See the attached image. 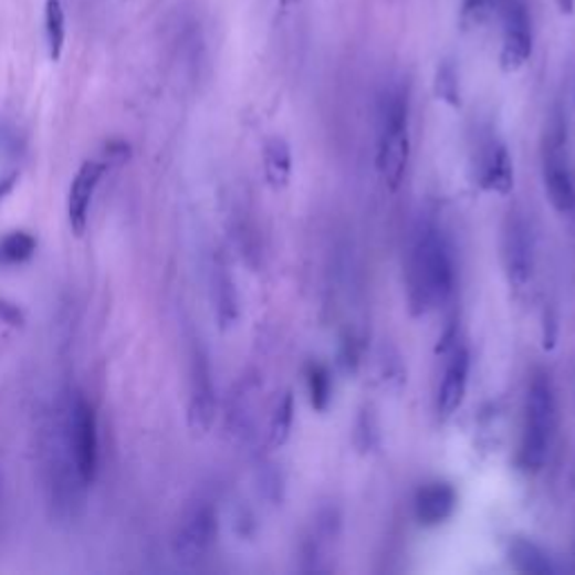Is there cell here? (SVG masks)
<instances>
[{
    "instance_id": "cell-1",
    "label": "cell",
    "mask_w": 575,
    "mask_h": 575,
    "mask_svg": "<svg viewBox=\"0 0 575 575\" xmlns=\"http://www.w3.org/2000/svg\"><path fill=\"white\" fill-rule=\"evenodd\" d=\"M457 265L446 232L435 223L418 226L407 263V302L411 315H425L452 300Z\"/></svg>"
},
{
    "instance_id": "cell-2",
    "label": "cell",
    "mask_w": 575,
    "mask_h": 575,
    "mask_svg": "<svg viewBox=\"0 0 575 575\" xmlns=\"http://www.w3.org/2000/svg\"><path fill=\"white\" fill-rule=\"evenodd\" d=\"M555 429V394L551 378L535 372L529 385L522 443L518 452V468L524 472H540L546 466Z\"/></svg>"
},
{
    "instance_id": "cell-3",
    "label": "cell",
    "mask_w": 575,
    "mask_h": 575,
    "mask_svg": "<svg viewBox=\"0 0 575 575\" xmlns=\"http://www.w3.org/2000/svg\"><path fill=\"white\" fill-rule=\"evenodd\" d=\"M411 151L409 135V97L405 88L391 91L380 108V126H378V154L376 167L383 182L389 189H398Z\"/></svg>"
},
{
    "instance_id": "cell-4",
    "label": "cell",
    "mask_w": 575,
    "mask_h": 575,
    "mask_svg": "<svg viewBox=\"0 0 575 575\" xmlns=\"http://www.w3.org/2000/svg\"><path fill=\"white\" fill-rule=\"evenodd\" d=\"M65 437L82 481L91 488L100 470V431L93 402L75 394L65 405Z\"/></svg>"
},
{
    "instance_id": "cell-5",
    "label": "cell",
    "mask_w": 575,
    "mask_h": 575,
    "mask_svg": "<svg viewBox=\"0 0 575 575\" xmlns=\"http://www.w3.org/2000/svg\"><path fill=\"white\" fill-rule=\"evenodd\" d=\"M564 144V126L557 119L544 149V187L551 205L560 213H571L575 209V176Z\"/></svg>"
},
{
    "instance_id": "cell-6",
    "label": "cell",
    "mask_w": 575,
    "mask_h": 575,
    "mask_svg": "<svg viewBox=\"0 0 575 575\" xmlns=\"http://www.w3.org/2000/svg\"><path fill=\"white\" fill-rule=\"evenodd\" d=\"M501 257L511 285H515L518 291H524L535 270V243L529 221L518 211H511L506 223H503Z\"/></svg>"
},
{
    "instance_id": "cell-7",
    "label": "cell",
    "mask_w": 575,
    "mask_h": 575,
    "mask_svg": "<svg viewBox=\"0 0 575 575\" xmlns=\"http://www.w3.org/2000/svg\"><path fill=\"white\" fill-rule=\"evenodd\" d=\"M219 535V518L209 503H196L180 520L174 535V553L182 562L202 560Z\"/></svg>"
},
{
    "instance_id": "cell-8",
    "label": "cell",
    "mask_w": 575,
    "mask_h": 575,
    "mask_svg": "<svg viewBox=\"0 0 575 575\" xmlns=\"http://www.w3.org/2000/svg\"><path fill=\"white\" fill-rule=\"evenodd\" d=\"M533 54V23L522 0H511L503 12V36L499 65L503 72H520Z\"/></svg>"
},
{
    "instance_id": "cell-9",
    "label": "cell",
    "mask_w": 575,
    "mask_h": 575,
    "mask_svg": "<svg viewBox=\"0 0 575 575\" xmlns=\"http://www.w3.org/2000/svg\"><path fill=\"white\" fill-rule=\"evenodd\" d=\"M189 376V425L198 435H205L211 429L216 416V389L209 357L200 346H194Z\"/></svg>"
},
{
    "instance_id": "cell-10",
    "label": "cell",
    "mask_w": 575,
    "mask_h": 575,
    "mask_svg": "<svg viewBox=\"0 0 575 575\" xmlns=\"http://www.w3.org/2000/svg\"><path fill=\"white\" fill-rule=\"evenodd\" d=\"M108 165L104 160H86L80 171L72 178L70 191H67V221L72 232L82 237L88 228L91 205L95 198V191L106 174Z\"/></svg>"
},
{
    "instance_id": "cell-11",
    "label": "cell",
    "mask_w": 575,
    "mask_h": 575,
    "mask_svg": "<svg viewBox=\"0 0 575 575\" xmlns=\"http://www.w3.org/2000/svg\"><path fill=\"white\" fill-rule=\"evenodd\" d=\"M459 506L457 488L450 481H429L414 496V518L420 526L435 529L446 524Z\"/></svg>"
},
{
    "instance_id": "cell-12",
    "label": "cell",
    "mask_w": 575,
    "mask_h": 575,
    "mask_svg": "<svg viewBox=\"0 0 575 575\" xmlns=\"http://www.w3.org/2000/svg\"><path fill=\"white\" fill-rule=\"evenodd\" d=\"M468 378H470V351L463 344H457L450 351L443 383L439 387L437 407L441 416H452L463 405L468 391Z\"/></svg>"
},
{
    "instance_id": "cell-13",
    "label": "cell",
    "mask_w": 575,
    "mask_h": 575,
    "mask_svg": "<svg viewBox=\"0 0 575 575\" xmlns=\"http://www.w3.org/2000/svg\"><path fill=\"white\" fill-rule=\"evenodd\" d=\"M481 189L499 196H509L515 187V167L513 158L509 154V147L503 142L492 139L479 165V176H477Z\"/></svg>"
},
{
    "instance_id": "cell-14",
    "label": "cell",
    "mask_w": 575,
    "mask_h": 575,
    "mask_svg": "<svg viewBox=\"0 0 575 575\" xmlns=\"http://www.w3.org/2000/svg\"><path fill=\"white\" fill-rule=\"evenodd\" d=\"M509 562L515 571L529 575H551L557 571L553 557L529 537H513L509 544Z\"/></svg>"
},
{
    "instance_id": "cell-15",
    "label": "cell",
    "mask_w": 575,
    "mask_h": 575,
    "mask_svg": "<svg viewBox=\"0 0 575 575\" xmlns=\"http://www.w3.org/2000/svg\"><path fill=\"white\" fill-rule=\"evenodd\" d=\"M265 180L272 189H283L293 176V154L283 137H270L263 147Z\"/></svg>"
},
{
    "instance_id": "cell-16",
    "label": "cell",
    "mask_w": 575,
    "mask_h": 575,
    "mask_svg": "<svg viewBox=\"0 0 575 575\" xmlns=\"http://www.w3.org/2000/svg\"><path fill=\"white\" fill-rule=\"evenodd\" d=\"M213 288H216L213 291L216 293V313H219V320L223 326H230L239 317V297H237L234 281L226 268H216Z\"/></svg>"
},
{
    "instance_id": "cell-17",
    "label": "cell",
    "mask_w": 575,
    "mask_h": 575,
    "mask_svg": "<svg viewBox=\"0 0 575 575\" xmlns=\"http://www.w3.org/2000/svg\"><path fill=\"white\" fill-rule=\"evenodd\" d=\"M306 387H309L311 407L315 411H326L333 400V376L324 363L306 365Z\"/></svg>"
},
{
    "instance_id": "cell-18",
    "label": "cell",
    "mask_w": 575,
    "mask_h": 575,
    "mask_svg": "<svg viewBox=\"0 0 575 575\" xmlns=\"http://www.w3.org/2000/svg\"><path fill=\"white\" fill-rule=\"evenodd\" d=\"M293 420H295V398L291 391H285L270 418V443L274 448H281L291 439V431H293Z\"/></svg>"
},
{
    "instance_id": "cell-19",
    "label": "cell",
    "mask_w": 575,
    "mask_h": 575,
    "mask_svg": "<svg viewBox=\"0 0 575 575\" xmlns=\"http://www.w3.org/2000/svg\"><path fill=\"white\" fill-rule=\"evenodd\" d=\"M435 95L450 108H461V82H459V70L452 59H443L437 65L435 75Z\"/></svg>"
},
{
    "instance_id": "cell-20",
    "label": "cell",
    "mask_w": 575,
    "mask_h": 575,
    "mask_svg": "<svg viewBox=\"0 0 575 575\" xmlns=\"http://www.w3.org/2000/svg\"><path fill=\"white\" fill-rule=\"evenodd\" d=\"M45 39L52 61H59L65 45V10L61 0H45Z\"/></svg>"
},
{
    "instance_id": "cell-21",
    "label": "cell",
    "mask_w": 575,
    "mask_h": 575,
    "mask_svg": "<svg viewBox=\"0 0 575 575\" xmlns=\"http://www.w3.org/2000/svg\"><path fill=\"white\" fill-rule=\"evenodd\" d=\"M36 252V239L30 232H10L0 239V265H21Z\"/></svg>"
},
{
    "instance_id": "cell-22",
    "label": "cell",
    "mask_w": 575,
    "mask_h": 575,
    "mask_svg": "<svg viewBox=\"0 0 575 575\" xmlns=\"http://www.w3.org/2000/svg\"><path fill=\"white\" fill-rule=\"evenodd\" d=\"M378 443H380V427H378L376 414H374V409L365 407L363 411H359V416L355 420L353 446L357 448V452L369 454V452H374L378 448Z\"/></svg>"
},
{
    "instance_id": "cell-23",
    "label": "cell",
    "mask_w": 575,
    "mask_h": 575,
    "mask_svg": "<svg viewBox=\"0 0 575 575\" xmlns=\"http://www.w3.org/2000/svg\"><path fill=\"white\" fill-rule=\"evenodd\" d=\"M494 12V0H461V25L481 28Z\"/></svg>"
},
{
    "instance_id": "cell-24",
    "label": "cell",
    "mask_w": 575,
    "mask_h": 575,
    "mask_svg": "<svg viewBox=\"0 0 575 575\" xmlns=\"http://www.w3.org/2000/svg\"><path fill=\"white\" fill-rule=\"evenodd\" d=\"M259 483H261V492H263L265 499H270L272 503L281 501V496H283V479H281V474L276 472L274 466L261 468Z\"/></svg>"
},
{
    "instance_id": "cell-25",
    "label": "cell",
    "mask_w": 575,
    "mask_h": 575,
    "mask_svg": "<svg viewBox=\"0 0 575 575\" xmlns=\"http://www.w3.org/2000/svg\"><path fill=\"white\" fill-rule=\"evenodd\" d=\"M357 363H359V348H357L355 339L348 337V339H344V344H342L339 365L344 367V372H355V369H357Z\"/></svg>"
},
{
    "instance_id": "cell-26",
    "label": "cell",
    "mask_w": 575,
    "mask_h": 575,
    "mask_svg": "<svg viewBox=\"0 0 575 575\" xmlns=\"http://www.w3.org/2000/svg\"><path fill=\"white\" fill-rule=\"evenodd\" d=\"M104 154H106L104 163H124L128 158V144L126 142H108Z\"/></svg>"
},
{
    "instance_id": "cell-27",
    "label": "cell",
    "mask_w": 575,
    "mask_h": 575,
    "mask_svg": "<svg viewBox=\"0 0 575 575\" xmlns=\"http://www.w3.org/2000/svg\"><path fill=\"white\" fill-rule=\"evenodd\" d=\"M0 320H3L6 324H12V326L23 324V315H21L19 306H14V304H10L6 300H0Z\"/></svg>"
},
{
    "instance_id": "cell-28",
    "label": "cell",
    "mask_w": 575,
    "mask_h": 575,
    "mask_svg": "<svg viewBox=\"0 0 575 575\" xmlns=\"http://www.w3.org/2000/svg\"><path fill=\"white\" fill-rule=\"evenodd\" d=\"M17 182H19V174H10L6 178H0V202H3L12 194Z\"/></svg>"
},
{
    "instance_id": "cell-29",
    "label": "cell",
    "mask_w": 575,
    "mask_h": 575,
    "mask_svg": "<svg viewBox=\"0 0 575 575\" xmlns=\"http://www.w3.org/2000/svg\"><path fill=\"white\" fill-rule=\"evenodd\" d=\"M555 331H557L555 320L546 315V317H544V346H546V348H553V344H555Z\"/></svg>"
},
{
    "instance_id": "cell-30",
    "label": "cell",
    "mask_w": 575,
    "mask_h": 575,
    "mask_svg": "<svg viewBox=\"0 0 575 575\" xmlns=\"http://www.w3.org/2000/svg\"><path fill=\"white\" fill-rule=\"evenodd\" d=\"M555 3L564 17H571L575 12V0H555Z\"/></svg>"
},
{
    "instance_id": "cell-31",
    "label": "cell",
    "mask_w": 575,
    "mask_h": 575,
    "mask_svg": "<svg viewBox=\"0 0 575 575\" xmlns=\"http://www.w3.org/2000/svg\"><path fill=\"white\" fill-rule=\"evenodd\" d=\"M300 0H279V6L283 8V10H288V8H293V6H297Z\"/></svg>"
}]
</instances>
